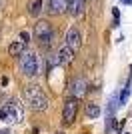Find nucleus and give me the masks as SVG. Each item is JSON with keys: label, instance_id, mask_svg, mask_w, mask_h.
<instances>
[{"label": "nucleus", "instance_id": "nucleus-7", "mask_svg": "<svg viewBox=\"0 0 132 134\" xmlns=\"http://www.w3.org/2000/svg\"><path fill=\"white\" fill-rule=\"evenodd\" d=\"M88 92V82H86V78H76L74 82L70 84V96L72 98H82L84 94Z\"/></svg>", "mask_w": 132, "mask_h": 134}, {"label": "nucleus", "instance_id": "nucleus-14", "mask_svg": "<svg viewBox=\"0 0 132 134\" xmlns=\"http://www.w3.org/2000/svg\"><path fill=\"white\" fill-rule=\"evenodd\" d=\"M28 38H30V34H28V32H20V40H24V42H28Z\"/></svg>", "mask_w": 132, "mask_h": 134}, {"label": "nucleus", "instance_id": "nucleus-13", "mask_svg": "<svg viewBox=\"0 0 132 134\" xmlns=\"http://www.w3.org/2000/svg\"><path fill=\"white\" fill-rule=\"evenodd\" d=\"M40 6H42V0L34 2V6H32V10H30V12H32V14H38V12H40Z\"/></svg>", "mask_w": 132, "mask_h": 134}, {"label": "nucleus", "instance_id": "nucleus-17", "mask_svg": "<svg viewBox=\"0 0 132 134\" xmlns=\"http://www.w3.org/2000/svg\"><path fill=\"white\" fill-rule=\"evenodd\" d=\"M0 4H2V0H0Z\"/></svg>", "mask_w": 132, "mask_h": 134}, {"label": "nucleus", "instance_id": "nucleus-9", "mask_svg": "<svg viewBox=\"0 0 132 134\" xmlns=\"http://www.w3.org/2000/svg\"><path fill=\"white\" fill-rule=\"evenodd\" d=\"M58 62H60V66H64V64H68V62H72V58H74V50H72L68 44H64L62 48H58Z\"/></svg>", "mask_w": 132, "mask_h": 134}, {"label": "nucleus", "instance_id": "nucleus-11", "mask_svg": "<svg viewBox=\"0 0 132 134\" xmlns=\"http://www.w3.org/2000/svg\"><path fill=\"white\" fill-rule=\"evenodd\" d=\"M24 50H26V42H24V40H16V42H12V44L8 46L10 56H20Z\"/></svg>", "mask_w": 132, "mask_h": 134}, {"label": "nucleus", "instance_id": "nucleus-3", "mask_svg": "<svg viewBox=\"0 0 132 134\" xmlns=\"http://www.w3.org/2000/svg\"><path fill=\"white\" fill-rule=\"evenodd\" d=\"M34 38L38 40V44L42 48H50V46L54 44V30L50 26L48 22H44L40 20L36 26H34Z\"/></svg>", "mask_w": 132, "mask_h": 134}, {"label": "nucleus", "instance_id": "nucleus-6", "mask_svg": "<svg viewBox=\"0 0 132 134\" xmlns=\"http://www.w3.org/2000/svg\"><path fill=\"white\" fill-rule=\"evenodd\" d=\"M64 44H68L74 52L80 50V46H82V34H80V30H78L76 26H70L68 28V32H66V42Z\"/></svg>", "mask_w": 132, "mask_h": 134}, {"label": "nucleus", "instance_id": "nucleus-5", "mask_svg": "<svg viewBox=\"0 0 132 134\" xmlns=\"http://www.w3.org/2000/svg\"><path fill=\"white\" fill-rule=\"evenodd\" d=\"M76 112H78V98H68L64 102V110H62V120L64 124H72L74 118H76Z\"/></svg>", "mask_w": 132, "mask_h": 134}, {"label": "nucleus", "instance_id": "nucleus-8", "mask_svg": "<svg viewBox=\"0 0 132 134\" xmlns=\"http://www.w3.org/2000/svg\"><path fill=\"white\" fill-rule=\"evenodd\" d=\"M46 10L50 14H62L64 10H68L66 0H46Z\"/></svg>", "mask_w": 132, "mask_h": 134}, {"label": "nucleus", "instance_id": "nucleus-16", "mask_svg": "<svg viewBox=\"0 0 132 134\" xmlns=\"http://www.w3.org/2000/svg\"><path fill=\"white\" fill-rule=\"evenodd\" d=\"M4 134H10V132H4Z\"/></svg>", "mask_w": 132, "mask_h": 134}, {"label": "nucleus", "instance_id": "nucleus-15", "mask_svg": "<svg viewBox=\"0 0 132 134\" xmlns=\"http://www.w3.org/2000/svg\"><path fill=\"white\" fill-rule=\"evenodd\" d=\"M122 4H126V6H132V0H122Z\"/></svg>", "mask_w": 132, "mask_h": 134}, {"label": "nucleus", "instance_id": "nucleus-2", "mask_svg": "<svg viewBox=\"0 0 132 134\" xmlns=\"http://www.w3.org/2000/svg\"><path fill=\"white\" fill-rule=\"evenodd\" d=\"M24 108L18 100H8L6 104L0 106V122L4 124H18L22 120Z\"/></svg>", "mask_w": 132, "mask_h": 134}, {"label": "nucleus", "instance_id": "nucleus-12", "mask_svg": "<svg viewBox=\"0 0 132 134\" xmlns=\"http://www.w3.org/2000/svg\"><path fill=\"white\" fill-rule=\"evenodd\" d=\"M86 116L88 118H98L100 116V106L98 104H86Z\"/></svg>", "mask_w": 132, "mask_h": 134}, {"label": "nucleus", "instance_id": "nucleus-10", "mask_svg": "<svg viewBox=\"0 0 132 134\" xmlns=\"http://www.w3.org/2000/svg\"><path fill=\"white\" fill-rule=\"evenodd\" d=\"M66 6H68V12L72 16H80L86 6V0H66Z\"/></svg>", "mask_w": 132, "mask_h": 134}, {"label": "nucleus", "instance_id": "nucleus-4", "mask_svg": "<svg viewBox=\"0 0 132 134\" xmlns=\"http://www.w3.org/2000/svg\"><path fill=\"white\" fill-rule=\"evenodd\" d=\"M20 70H22V74H26V76H36V74L40 72L38 56L34 54L32 50H24L20 54Z\"/></svg>", "mask_w": 132, "mask_h": 134}, {"label": "nucleus", "instance_id": "nucleus-1", "mask_svg": "<svg viewBox=\"0 0 132 134\" xmlns=\"http://www.w3.org/2000/svg\"><path fill=\"white\" fill-rule=\"evenodd\" d=\"M24 100H26V106L30 110H36V112H42L48 108V96L40 86L36 84H30L24 88Z\"/></svg>", "mask_w": 132, "mask_h": 134}]
</instances>
